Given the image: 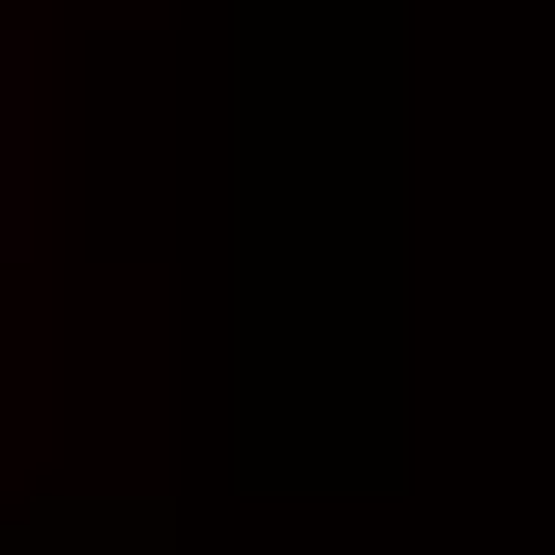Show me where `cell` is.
Instances as JSON below:
<instances>
[{
    "mask_svg": "<svg viewBox=\"0 0 555 555\" xmlns=\"http://www.w3.org/2000/svg\"><path fill=\"white\" fill-rule=\"evenodd\" d=\"M0 234H29V29H0Z\"/></svg>",
    "mask_w": 555,
    "mask_h": 555,
    "instance_id": "obj_1",
    "label": "cell"
}]
</instances>
